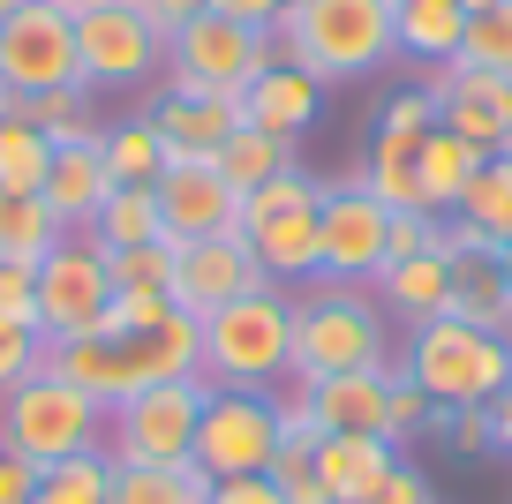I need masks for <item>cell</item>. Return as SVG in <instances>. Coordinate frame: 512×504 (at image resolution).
<instances>
[{
  "label": "cell",
  "instance_id": "6da1fadb",
  "mask_svg": "<svg viewBox=\"0 0 512 504\" xmlns=\"http://www.w3.org/2000/svg\"><path fill=\"white\" fill-rule=\"evenodd\" d=\"M196 354H204V331L189 309H166L144 331H91V339H53L46 369L68 377L76 392H91L98 407H121V399L151 392V384H181L196 377Z\"/></svg>",
  "mask_w": 512,
  "mask_h": 504
},
{
  "label": "cell",
  "instance_id": "7a4b0ae2",
  "mask_svg": "<svg viewBox=\"0 0 512 504\" xmlns=\"http://www.w3.org/2000/svg\"><path fill=\"white\" fill-rule=\"evenodd\" d=\"M204 331V354H196V377L226 384V392H279L294 384V286H249L226 309L196 316Z\"/></svg>",
  "mask_w": 512,
  "mask_h": 504
},
{
  "label": "cell",
  "instance_id": "3957f363",
  "mask_svg": "<svg viewBox=\"0 0 512 504\" xmlns=\"http://www.w3.org/2000/svg\"><path fill=\"white\" fill-rule=\"evenodd\" d=\"M392 316L377 309V286L309 279L294 286V384L347 377V369H392Z\"/></svg>",
  "mask_w": 512,
  "mask_h": 504
},
{
  "label": "cell",
  "instance_id": "277c9868",
  "mask_svg": "<svg viewBox=\"0 0 512 504\" xmlns=\"http://www.w3.org/2000/svg\"><path fill=\"white\" fill-rule=\"evenodd\" d=\"M272 31H279V53L302 61L324 91L354 83V76H377L384 61H400L392 0H294Z\"/></svg>",
  "mask_w": 512,
  "mask_h": 504
},
{
  "label": "cell",
  "instance_id": "5b68a950",
  "mask_svg": "<svg viewBox=\"0 0 512 504\" xmlns=\"http://www.w3.org/2000/svg\"><path fill=\"white\" fill-rule=\"evenodd\" d=\"M392 369H400L407 384H422L445 414L452 407H490V399L505 392V377H512V339L475 331V324H460V316H437V324L400 331Z\"/></svg>",
  "mask_w": 512,
  "mask_h": 504
},
{
  "label": "cell",
  "instance_id": "8992f818",
  "mask_svg": "<svg viewBox=\"0 0 512 504\" xmlns=\"http://www.w3.org/2000/svg\"><path fill=\"white\" fill-rule=\"evenodd\" d=\"M0 452L31 459V467H53V459L76 452H106V407L91 392H76L68 377L38 369L31 384L0 399Z\"/></svg>",
  "mask_w": 512,
  "mask_h": 504
},
{
  "label": "cell",
  "instance_id": "52a82bcc",
  "mask_svg": "<svg viewBox=\"0 0 512 504\" xmlns=\"http://www.w3.org/2000/svg\"><path fill=\"white\" fill-rule=\"evenodd\" d=\"M279 53V31H256V23H234V16H196L166 38V91H196V98H241L256 76Z\"/></svg>",
  "mask_w": 512,
  "mask_h": 504
},
{
  "label": "cell",
  "instance_id": "ba28073f",
  "mask_svg": "<svg viewBox=\"0 0 512 504\" xmlns=\"http://www.w3.org/2000/svg\"><path fill=\"white\" fill-rule=\"evenodd\" d=\"M211 377H181V384H151V392L106 407V459L113 467H174L196 459V422H204Z\"/></svg>",
  "mask_w": 512,
  "mask_h": 504
},
{
  "label": "cell",
  "instance_id": "9c48e42d",
  "mask_svg": "<svg viewBox=\"0 0 512 504\" xmlns=\"http://www.w3.org/2000/svg\"><path fill=\"white\" fill-rule=\"evenodd\" d=\"M76 68L91 91H136L166 76V31L144 23L136 0H98L76 16Z\"/></svg>",
  "mask_w": 512,
  "mask_h": 504
},
{
  "label": "cell",
  "instance_id": "30bf717a",
  "mask_svg": "<svg viewBox=\"0 0 512 504\" xmlns=\"http://www.w3.org/2000/svg\"><path fill=\"white\" fill-rule=\"evenodd\" d=\"M106 301H113L106 249L83 226H68L46 249V264H38V331H46V347L53 339H91L106 324Z\"/></svg>",
  "mask_w": 512,
  "mask_h": 504
},
{
  "label": "cell",
  "instance_id": "8fae6325",
  "mask_svg": "<svg viewBox=\"0 0 512 504\" xmlns=\"http://www.w3.org/2000/svg\"><path fill=\"white\" fill-rule=\"evenodd\" d=\"M279 444H287V429H279V392H211L204 422H196V467L211 474V482H234V474H272Z\"/></svg>",
  "mask_w": 512,
  "mask_h": 504
},
{
  "label": "cell",
  "instance_id": "7c38bea8",
  "mask_svg": "<svg viewBox=\"0 0 512 504\" xmlns=\"http://www.w3.org/2000/svg\"><path fill=\"white\" fill-rule=\"evenodd\" d=\"M0 83L8 91H53V83H83L76 68V16L53 0H23L16 16L0 23Z\"/></svg>",
  "mask_w": 512,
  "mask_h": 504
},
{
  "label": "cell",
  "instance_id": "4fadbf2b",
  "mask_svg": "<svg viewBox=\"0 0 512 504\" xmlns=\"http://www.w3.org/2000/svg\"><path fill=\"white\" fill-rule=\"evenodd\" d=\"M317 234H324V279H347V286H377L384 271V241H392V211L362 189V174L324 189L317 204Z\"/></svg>",
  "mask_w": 512,
  "mask_h": 504
},
{
  "label": "cell",
  "instance_id": "5bb4252c",
  "mask_svg": "<svg viewBox=\"0 0 512 504\" xmlns=\"http://www.w3.org/2000/svg\"><path fill=\"white\" fill-rule=\"evenodd\" d=\"M422 91L437 98V128H452L460 143H475L482 158L512 143V76L452 61V68H430V76H422Z\"/></svg>",
  "mask_w": 512,
  "mask_h": 504
},
{
  "label": "cell",
  "instance_id": "9a60e30c",
  "mask_svg": "<svg viewBox=\"0 0 512 504\" xmlns=\"http://www.w3.org/2000/svg\"><path fill=\"white\" fill-rule=\"evenodd\" d=\"M159 211H166V241L241 234V196L219 174V158H174L159 174Z\"/></svg>",
  "mask_w": 512,
  "mask_h": 504
},
{
  "label": "cell",
  "instance_id": "2e32d148",
  "mask_svg": "<svg viewBox=\"0 0 512 504\" xmlns=\"http://www.w3.org/2000/svg\"><path fill=\"white\" fill-rule=\"evenodd\" d=\"M249 286H264V271H256V256H249L241 234L174 241V309L211 316V309H226L234 294H249Z\"/></svg>",
  "mask_w": 512,
  "mask_h": 504
},
{
  "label": "cell",
  "instance_id": "e0dca14e",
  "mask_svg": "<svg viewBox=\"0 0 512 504\" xmlns=\"http://www.w3.org/2000/svg\"><path fill=\"white\" fill-rule=\"evenodd\" d=\"M445 234H452V226H445ZM452 316L475 324V331L512 339V279H505V256H497L490 241L452 234Z\"/></svg>",
  "mask_w": 512,
  "mask_h": 504
},
{
  "label": "cell",
  "instance_id": "ac0fdd59",
  "mask_svg": "<svg viewBox=\"0 0 512 504\" xmlns=\"http://www.w3.org/2000/svg\"><path fill=\"white\" fill-rule=\"evenodd\" d=\"M317 113H324V83L309 76L302 61H272L241 91V121L264 128V136H287V143H302L309 128H317Z\"/></svg>",
  "mask_w": 512,
  "mask_h": 504
},
{
  "label": "cell",
  "instance_id": "d6986e66",
  "mask_svg": "<svg viewBox=\"0 0 512 504\" xmlns=\"http://www.w3.org/2000/svg\"><path fill=\"white\" fill-rule=\"evenodd\" d=\"M241 241H249L256 271H264L272 286H309V279H324L317 204H309V211H279V219H264V226H241Z\"/></svg>",
  "mask_w": 512,
  "mask_h": 504
},
{
  "label": "cell",
  "instance_id": "ffe728a7",
  "mask_svg": "<svg viewBox=\"0 0 512 504\" xmlns=\"http://www.w3.org/2000/svg\"><path fill=\"white\" fill-rule=\"evenodd\" d=\"M384 392H392V369H347V377L302 384L324 437H384Z\"/></svg>",
  "mask_w": 512,
  "mask_h": 504
},
{
  "label": "cell",
  "instance_id": "44dd1931",
  "mask_svg": "<svg viewBox=\"0 0 512 504\" xmlns=\"http://www.w3.org/2000/svg\"><path fill=\"white\" fill-rule=\"evenodd\" d=\"M377 309L392 324H437V316H452V234L430 256H415V264H384L377 271Z\"/></svg>",
  "mask_w": 512,
  "mask_h": 504
},
{
  "label": "cell",
  "instance_id": "7402d4cb",
  "mask_svg": "<svg viewBox=\"0 0 512 504\" xmlns=\"http://www.w3.org/2000/svg\"><path fill=\"white\" fill-rule=\"evenodd\" d=\"M144 113L159 121V136L174 143V158H211L241 128V98H196V91H166V83H151Z\"/></svg>",
  "mask_w": 512,
  "mask_h": 504
},
{
  "label": "cell",
  "instance_id": "603a6c76",
  "mask_svg": "<svg viewBox=\"0 0 512 504\" xmlns=\"http://www.w3.org/2000/svg\"><path fill=\"white\" fill-rule=\"evenodd\" d=\"M38 196L53 204L61 226H91L98 204L113 196V174H106V158H98V136L91 143H53V174H46Z\"/></svg>",
  "mask_w": 512,
  "mask_h": 504
},
{
  "label": "cell",
  "instance_id": "cb8c5ba5",
  "mask_svg": "<svg viewBox=\"0 0 512 504\" xmlns=\"http://www.w3.org/2000/svg\"><path fill=\"white\" fill-rule=\"evenodd\" d=\"M98 158H106L113 189H159V174L174 166V143L159 136L151 113H121V121L98 128Z\"/></svg>",
  "mask_w": 512,
  "mask_h": 504
},
{
  "label": "cell",
  "instance_id": "d4e9b609",
  "mask_svg": "<svg viewBox=\"0 0 512 504\" xmlns=\"http://www.w3.org/2000/svg\"><path fill=\"white\" fill-rule=\"evenodd\" d=\"M392 38H400L407 61L452 68L467 46V8L460 0H392Z\"/></svg>",
  "mask_w": 512,
  "mask_h": 504
},
{
  "label": "cell",
  "instance_id": "484cf974",
  "mask_svg": "<svg viewBox=\"0 0 512 504\" xmlns=\"http://www.w3.org/2000/svg\"><path fill=\"white\" fill-rule=\"evenodd\" d=\"M452 234H467V241H490V249H505L512 241V158L505 151H490L467 174V189H460V204H452Z\"/></svg>",
  "mask_w": 512,
  "mask_h": 504
},
{
  "label": "cell",
  "instance_id": "4316f807",
  "mask_svg": "<svg viewBox=\"0 0 512 504\" xmlns=\"http://www.w3.org/2000/svg\"><path fill=\"white\" fill-rule=\"evenodd\" d=\"M392 467H400V444L392 437H324L317 444V474L332 489V504H362Z\"/></svg>",
  "mask_w": 512,
  "mask_h": 504
},
{
  "label": "cell",
  "instance_id": "83f0119b",
  "mask_svg": "<svg viewBox=\"0 0 512 504\" xmlns=\"http://www.w3.org/2000/svg\"><path fill=\"white\" fill-rule=\"evenodd\" d=\"M83 234H91L106 256H121V249H151V241H166V211H159V189H113L106 204H98V219L83 226Z\"/></svg>",
  "mask_w": 512,
  "mask_h": 504
},
{
  "label": "cell",
  "instance_id": "f1b7e54d",
  "mask_svg": "<svg viewBox=\"0 0 512 504\" xmlns=\"http://www.w3.org/2000/svg\"><path fill=\"white\" fill-rule=\"evenodd\" d=\"M422 136H392V128H377V143H369V166H362V189L377 196L384 211H422V166H415Z\"/></svg>",
  "mask_w": 512,
  "mask_h": 504
},
{
  "label": "cell",
  "instance_id": "f546056e",
  "mask_svg": "<svg viewBox=\"0 0 512 504\" xmlns=\"http://www.w3.org/2000/svg\"><path fill=\"white\" fill-rule=\"evenodd\" d=\"M415 166H422V211H430V219H452V204H460L467 174L482 166V151H475V143H460L452 128H430L422 151H415Z\"/></svg>",
  "mask_w": 512,
  "mask_h": 504
},
{
  "label": "cell",
  "instance_id": "4dcf8cb0",
  "mask_svg": "<svg viewBox=\"0 0 512 504\" xmlns=\"http://www.w3.org/2000/svg\"><path fill=\"white\" fill-rule=\"evenodd\" d=\"M61 234H68V226L53 219L46 196L0 189V264H46V249H53Z\"/></svg>",
  "mask_w": 512,
  "mask_h": 504
},
{
  "label": "cell",
  "instance_id": "1f68e13d",
  "mask_svg": "<svg viewBox=\"0 0 512 504\" xmlns=\"http://www.w3.org/2000/svg\"><path fill=\"white\" fill-rule=\"evenodd\" d=\"M211 158H219V174L234 181V196H249V189H264V181H279L287 166H302L287 136H264V128H249V121H241Z\"/></svg>",
  "mask_w": 512,
  "mask_h": 504
},
{
  "label": "cell",
  "instance_id": "d6a6232c",
  "mask_svg": "<svg viewBox=\"0 0 512 504\" xmlns=\"http://www.w3.org/2000/svg\"><path fill=\"white\" fill-rule=\"evenodd\" d=\"M106 504H211V474L196 459H174V467H113Z\"/></svg>",
  "mask_w": 512,
  "mask_h": 504
},
{
  "label": "cell",
  "instance_id": "836d02e7",
  "mask_svg": "<svg viewBox=\"0 0 512 504\" xmlns=\"http://www.w3.org/2000/svg\"><path fill=\"white\" fill-rule=\"evenodd\" d=\"M113 497V459L106 452H76V459H53L38 467L31 504H106Z\"/></svg>",
  "mask_w": 512,
  "mask_h": 504
},
{
  "label": "cell",
  "instance_id": "e575fe53",
  "mask_svg": "<svg viewBox=\"0 0 512 504\" xmlns=\"http://www.w3.org/2000/svg\"><path fill=\"white\" fill-rule=\"evenodd\" d=\"M46 174H53V143L31 128V113H8V121H0V189L38 196Z\"/></svg>",
  "mask_w": 512,
  "mask_h": 504
},
{
  "label": "cell",
  "instance_id": "d590c367",
  "mask_svg": "<svg viewBox=\"0 0 512 504\" xmlns=\"http://www.w3.org/2000/svg\"><path fill=\"white\" fill-rule=\"evenodd\" d=\"M31 128L46 143H91L106 121H91V83H53V91H31Z\"/></svg>",
  "mask_w": 512,
  "mask_h": 504
},
{
  "label": "cell",
  "instance_id": "8d00e7d4",
  "mask_svg": "<svg viewBox=\"0 0 512 504\" xmlns=\"http://www.w3.org/2000/svg\"><path fill=\"white\" fill-rule=\"evenodd\" d=\"M445 429V407H437L422 384H407L400 369H392V392H384V437L392 444H422V437H437Z\"/></svg>",
  "mask_w": 512,
  "mask_h": 504
},
{
  "label": "cell",
  "instance_id": "74e56055",
  "mask_svg": "<svg viewBox=\"0 0 512 504\" xmlns=\"http://www.w3.org/2000/svg\"><path fill=\"white\" fill-rule=\"evenodd\" d=\"M113 294H166L174 301V241H151V249H121L106 256Z\"/></svg>",
  "mask_w": 512,
  "mask_h": 504
},
{
  "label": "cell",
  "instance_id": "f35d334b",
  "mask_svg": "<svg viewBox=\"0 0 512 504\" xmlns=\"http://www.w3.org/2000/svg\"><path fill=\"white\" fill-rule=\"evenodd\" d=\"M309 204H324V181L302 174V166H287L279 181L241 196V226H264V219H279V211H309Z\"/></svg>",
  "mask_w": 512,
  "mask_h": 504
},
{
  "label": "cell",
  "instance_id": "ab89813d",
  "mask_svg": "<svg viewBox=\"0 0 512 504\" xmlns=\"http://www.w3.org/2000/svg\"><path fill=\"white\" fill-rule=\"evenodd\" d=\"M460 61H467V68H497V76H512V0H497V8L467 16Z\"/></svg>",
  "mask_w": 512,
  "mask_h": 504
},
{
  "label": "cell",
  "instance_id": "60d3db41",
  "mask_svg": "<svg viewBox=\"0 0 512 504\" xmlns=\"http://www.w3.org/2000/svg\"><path fill=\"white\" fill-rule=\"evenodd\" d=\"M38 369H46V331L38 324H0V399L16 392V384H31Z\"/></svg>",
  "mask_w": 512,
  "mask_h": 504
},
{
  "label": "cell",
  "instance_id": "b9f144b4",
  "mask_svg": "<svg viewBox=\"0 0 512 504\" xmlns=\"http://www.w3.org/2000/svg\"><path fill=\"white\" fill-rule=\"evenodd\" d=\"M272 482H279L287 504H332V489H324V474H317V444H279Z\"/></svg>",
  "mask_w": 512,
  "mask_h": 504
},
{
  "label": "cell",
  "instance_id": "7bdbcfd3",
  "mask_svg": "<svg viewBox=\"0 0 512 504\" xmlns=\"http://www.w3.org/2000/svg\"><path fill=\"white\" fill-rule=\"evenodd\" d=\"M437 437H445L460 459H497V414L490 407H452Z\"/></svg>",
  "mask_w": 512,
  "mask_h": 504
},
{
  "label": "cell",
  "instance_id": "ee69618b",
  "mask_svg": "<svg viewBox=\"0 0 512 504\" xmlns=\"http://www.w3.org/2000/svg\"><path fill=\"white\" fill-rule=\"evenodd\" d=\"M437 241H445V219H430V211H392V241H384V264H415V256H430Z\"/></svg>",
  "mask_w": 512,
  "mask_h": 504
},
{
  "label": "cell",
  "instance_id": "f6af8a7d",
  "mask_svg": "<svg viewBox=\"0 0 512 504\" xmlns=\"http://www.w3.org/2000/svg\"><path fill=\"white\" fill-rule=\"evenodd\" d=\"M0 324H38V264H0Z\"/></svg>",
  "mask_w": 512,
  "mask_h": 504
},
{
  "label": "cell",
  "instance_id": "bcb514c9",
  "mask_svg": "<svg viewBox=\"0 0 512 504\" xmlns=\"http://www.w3.org/2000/svg\"><path fill=\"white\" fill-rule=\"evenodd\" d=\"M377 128H392V136H430L437 128V98L422 91H400V98H384V113H377Z\"/></svg>",
  "mask_w": 512,
  "mask_h": 504
},
{
  "label": "cell",
  "instance_id": "7dc6e473",
  "mask_svg": "<svg viewBox=\"0 0 512 504\" xmlns=\"http://www.w3.org/2000/svg\"><path fill=\"white\" fill-rule=\"evenodd\" d=\"M362 504H437V489H430V474H422V467H415V459H407V452H400V467L384 474V482H377V489H369V497H362Z\"/></svg>",
  "mask_w": 512,
  "mask_h": 504
},
{
  "label": "cell",
  "instance_id": "c3c4849f",
  "mask_svg": "<svg viewBox=\"0 0 512 504\" xmlns=\"http://www.w3.org/2000/svg\"><path fill=\"white\" fill-rule=\"evenodd\" d=\"M166 309H174L166 294H113V301H106V324H98V331H144V324H159Z\"/></svg>",
  "mask_w": 512,
  "mask_h": 504
},
{
  "label": "cell",
  "instance_id": "681fc988",
  "mask_svg": "<svg viewBox=\"0 0 512 504\" xmlns=\"http://www.w3.org/2000/svg\"><path fill=\"white\" fill-rule=\"evenodd\" d=\"M211 504H287L272 474H234V482H211Z\"/></svg>",
  "mask_w": 512,
  "mask_h": 504
},
{
  "label": "cell",
  "instance_id": "f907efd6",
  "mask_svg": "<svg viewBox=\"0 0 512 504\" xmlns=\"http://www.w3.org/2000/svg\"><path fill=\"white\" fill-rule=\"evenodd\" d=\"M294 0H211V16H234V23H256V31H272L287 16Z\"/></svg>",
  "mask_w": 512,
  "mask_h": 504
},
{
  "label": "cell",
  "instance_id": "816d5d0a",
  "mask_svg": "<svg viewBox=\"0 0 512 504\" xmlns=\"http://www.w3.org/2000/svg\"><path fill=\"white\" fill-rule=\"evenodd\" d=\"M136 8H144V23H159V31L174 38L181 23H196V16H204L211 0H136Z\"/></svg>",
  "mask_w": 512,
  "mask_h": 504
},
{
  "label": "cell",
  "instance_id": "f5cc1de1",
  "mask_svg": "<svg viewBox=\"0 0 512 504\" xmlns=\"http://www.w3.org/2000/svg\"><path fill=\"white\" fill-rule=\"evenodd\" d=\"M31 482H38V467H31V459L0 452V504H31Z\"/></svg>",
  "mask_w": 512,
  "mask_h": 504
},
{
  "label": "cell",
  "instance_id": "db71d44e",
  "mask_svg": "<svg viewBox=\"0 0 512 504\" xmlns=\"http://www.w3.org/2000/svg\"><path fill=\"white\" fill-rule=\"evenodd\" d=\"M490 414H497V452H512V377H505V392L490 399Z\"/></svg>",
  "mask_w": 512,
  "mask_h": 504
},
{
  "label": "cell",
  "instance_id": "11a10c76",
  "mask_svg": "<svg viewBox=\"0 0 512 504\" xmlns=\"http://www.w3.org/2000/svg\"><path fill=\"white\" fill-rule=\"evenodd\" d=\"M53 8H68V16H83V8H98V0H53Z\"/></svg>",
  "mask_w": 512,
  "mask_h": 504
},
{
  "label": "cell",
  "instance_id": "9f6ffc18",
  "mask_svg": "<svg viewBox=\"0 0 512 504\" xmlns=\"http://www.w3.org/2000/svg\"><path fill=\"white\" fill-rule=\"evenodd\" d=\"M460 8H467V16H482V8H497V0H460Z\"/></svg>",
  "mask_w": 512,
  "mask_h": 504
},
{
  "label": "cell",
  "instance_id": "6f0895ef",
  "mask_svg": "<svg viewBox=\"0 0 512 504\" xmlns=\"http://www.w3.org/2000/svg\"><path fill=\"white\" fill-rule=\"evenodd\" d=\"M16 8H23V0H0V23H8V16H16Z\"/></svg>",
  "mask_w": 512,
  "mask_h": 504
},
{
  "label": "cell",
  "instance_id": "680465c9",
  "mask_svg": "<svg viewBox=\"0 0 512 504\" xmlns=\"http://www.w3.org/2000/svg\"><path fill=\"white\" fill-rule=\"evenodd\" d=\"M497 256H505V279H512V241H505V249H497Z\"/></svg>",
  "mask_w": 512,
  "mask_h": 504
},
{
  "label": "cell",
  "instance_id": "91938a15",
  "mask_svg": "<svg viewBox=\"0 0 512 504\" xmlns=\"http://www.w3.org/2000/svg\"><path fill=\"white\" fill-rule=\"evenodd\" d=\"M505 158H512V143H505Z\"/></svg>",
  "mask_w": 512,
  "mask_h": 504
}]
</instances>
